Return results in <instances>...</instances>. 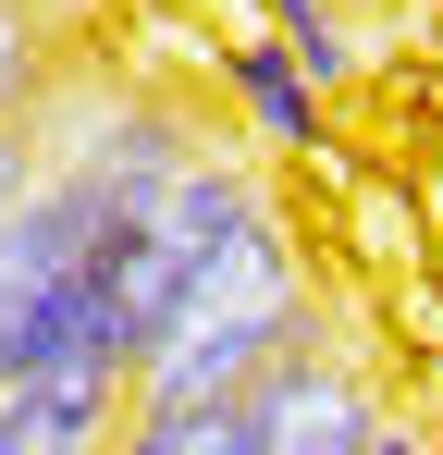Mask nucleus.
Returning a JSON list of instances; mask_svg holds the SVG:
<instances>
[{
	"mask_svg": "<svg viewBox=\"0 0 443 455\" xmlns=\"http://www.w3.org/2000/svg\"><path fill=\"white\" fill-rule=\"evenodd\" d=\"M345 234H358V259L369 271H407L431 234H419V210L394 197V185H369V172H345Z\"/></svg>",
	"mask_w": 443,
	"mask_h": 455,
	"instance_id": "obj_6",
	"label": "nucleus"
},
{
	"mask_svg": "<svg viewBox=\"0 0 443 455\" xmlns=\"http://www.w3.org/2000/svg\"><path fill=\"white\" fill-rule=\"evenodd\" d=\"M124 431H136V370L111 357L0 370V455H111Z\"/></svg>",
	"mask_w": 443,
	"mask_h": 455,
	"instance_id": "obj_4",
	"label": "nucleus"
},
{
	"mask_svg": "<svg viewBox=\"0 0 443 455\" xmlns=\"http://www.w3.org/2000/svg\"><path fill=\"white\" fill-rule=\"evenodd\" d=\"M284 283H308V259H295V222L271 210V185H259L234 148H197L185 172H173V197L148 210L136 259H124L111 345H124V370H136L148 345H173L185 320H210V307H246V296H284Z\"/></svg>",
	"mask_w": 443,
	"mask_h": 455,
	"instance_id": "obj_1",
	"label": "nucleus"
},
{
	"mask_svg": "<svg viewBox=\"0 0 443 455\" xmlns=\"http://www.w3.org/2000/svg\"><path fill=\"white\" fill-rule=\"evenodd\" d=\"M37 99H50V12L0 0V124H25Z\"/></svg>",
	"mask_w": 443,
	"mask_h": 455,
	"instance_id": "obj_7",
	"label": "nucleus"
},
{
	"mask_svg": "<svg viewBox=\"0 0 443 455\" xmlns=\"http://www.w3.org/2000/svg\"><path fill=\"white\" fill-rule=\"evenodd\" d=\"M111 455H185V419H136V431H124Z\"/></svg>",
	"mask_w": 443,
	"mask_h": 455,
	"instance_id": "obj_9",
	"label": "nucleus"
},
{
	"mask_svg": "<svg viewBox=\"0 0 443 455\" xmlns=\"http://www.w3.org/2000/svg\"><path fill=\"white\" fill-rule=\"evenodd\" d=\"M271 12H333V0H271Z\"/></svg>",
	"mask_w": 443,
	"mask_h": 455,
	"instance_id": "obj_10",
	"label": "nucleus"
},
{
	"mask_svg": "<svg viewBox=\"0 0 443 455\" xmlns=\"http://www.w3.org/2000/svg\"><path fill=\"white\" fill-rule=\"evenodd\" d=\"M369 455H443V431H431V419H394V406H382V431H369Z\"/></svg>",
	"mask_w": 443,
	"mask_h": 455,
	"instance_id": "obj_8",
	"label": "nucleus"
},
{
	"mask_svg": "<svg viewBox=\"0 0 443 455\" xmlns=\"http://www.w3.org/2000/svg\"><path fill=\"white\" fill-rule=\"evenodd\" d=\"M308 345H320V296H308V283L210 307V320H185L173 345L136 357V419H210V406H234L246 381H271L284 357H308Z\"/></svg>",
	"mask_w": 443,
	"mask_h": 455,
	"instance_id": "obj_3",
	"label": "nucleus"
},
{
	"mask_svg": "<svg viewBox=\"0 0 443 455\" xmlns=\"http://www.w3.org/2000/svg\"><path fill=\"white\" fill-rule=\"evenodd\" d=\"M222 86L246 99V136L271 160H320V86L284 62V37H234L222 50Z\"/></svg>",
	"mask_w": 443,
	"mask_h": 455,
	"instance_id": "obj_5",
	"label": "nucleus"
},
{
	"mask_svg": "<svg viewBox=\"0 0 443 455\" xmlns=\"http://www.w3.org/2000/svg\"><path fill=\"white\" fill-rule=\"evenodd\" d=\"M369 431H382V394H369V370L320 332L308 357H284L271 381H246L234 406L185 419V455H369Z\"/></svg>",
	"mask_w": 443,
	"mask_h": 455,
	"instance_id": "obj_2",
	"label": "nucleus"
}]
</instances>
